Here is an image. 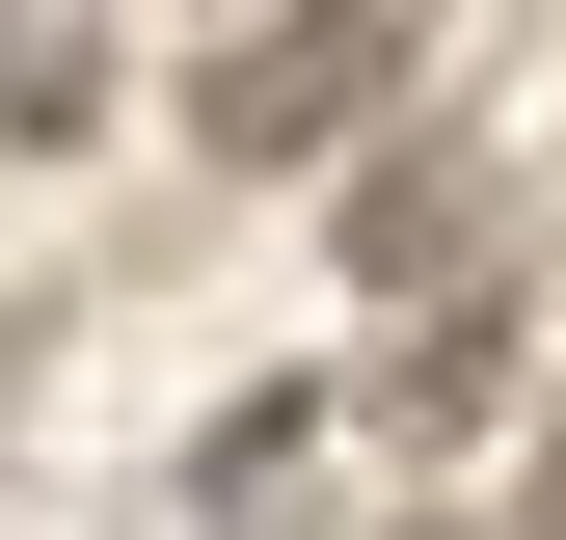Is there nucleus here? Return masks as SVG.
Listing matches in <instances>:
<instances>
[{
	"mask_svg": "<svg viewBox=\"0 0 566 540\" xmlns=\"http://www.w3.org/2000/svg\"><path fill=\"white\" fill-rule=\"evenodd\" d=\"M405 54H432V0H297V28H243L217 54V163H324Z\"/></svg>",
	"mask_w": 566,
	"mask_h": 540,
	"instance_id": "nucleus-1",
	"label": "nucleus"
},
{
	"mask_svg": "<svg viewBox=\"0 0 566 540\" xmlns=\"http://www.w3.org/2000/svg\"><path fill=\"white\" fill-rule=\"evenodd\" d=\"M350 270H378V298H459V270H485V217H459L432 163H378V189H350Z\"/></svg>",
	"mask_w": 566,
	"mask_h": 540,
	"instance_id": "nucleus-2",
	"label": "nucleus"
}]
</instances>
